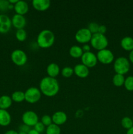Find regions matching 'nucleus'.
I'll return each mask as SVG.
<instances>
[{"label":"nucleus","mask_w":133,"mask_h":134,"mask_svg":"<svg viewBox=\"0 0 133 134\" xmlns=\"http://www.w3.org/2000/svg\"><path fill=\"white\" fill-rule=\"evenodd\" d=\"M39 89L43 94L48 97L55 96L59 90V84L56 78L44 77L40 81Z\"/></svg>","instance_id":"1"},{"label":"nucleus","mask_w":133,"mask_h":134,"mask_svg":"<svg viewBox=\"0 0 133 134\" xmlns=\"http://www.w3.org/2000/svg\"><path fill=\"white\" fill-rule=\"evenodd\" d=\"M55 41V35L50 30H43L40 31L37 38V43L39 47L43 48H48L52 47Z\"/></svg>","instance_id":"2"},{"label":"nucleus","mask_w":133,"mask_h":134,"mask_svg":"<svg viewBox=\"0 0 133 134\" xmlns=\"http://www.w3.org/2000/svg\"><path fill=\"white\" fill-rule=\"evenodd\" d=\"M113 69L117 74L124 75L130 70V62L123 56L117 58L113 63Z\"/></svg>","instance_id":"3"},{"label":"nucleus","mask_w":133,"mask_h":134,"mask_svg":"<svg viewBox=\"0 0 133 134\" xmlns=\"http://www.w3.org/2000/svg\"><path fill=\"white\" fill-rule=\"evenodd\" d=\"M90 43L95 49L101 51L105 49L108 47V40L105 35L97 33L92 35Z\"/></svg>","instance_id":"4"},{"label":"nucleus","mask_w":133,"mask_h":134,"mask_svg":"<svg viewBox=\"0 0 133 134\" xmlns=\"http://www.w3.org/2000/svg\"><path fill=\"white\" fill-rule=\"evenodd\" d=\"M42 93L37 87H29L25 92V100L29 103H35L41 98Z\"/></svg>","instance_id":"5"},{"label":"nucleus","mask_w":133,"mask_h":134,"mask_svg":"<svg viewBox=\"0 0 133 134\" xmlns=\"http://www.w3.org/2000/svg\"><path fill=\"white\" fill-rule=\"evenodd\" d=\"M11 60L15 65L22 66L27 61V56L26 52L21 49H16L12 52L10 55Z\"/></svg>","instance_id":"6"},{"label":"nucleus","mask_w":133,"mask_h":134,"mask_svg":"<svg viewBox=\"0 0 133 134\" xmlns=\"http://www.w3.org/2000/svg\"><path fill=\"white\" fill-rule=\"evenodd\" d=\"M98 61L103 64H110L113 62L114 60L113 53L108 48L98 51L96 54Z\"/></svg>","instance_id":"7"},{"label":"nucleus","mask_w":133,"mask_h":134,"mask_svg":"<svg viewBox=\"0 0 133 134\" xmlns=\"http://www.w3.org/2000/svg\"><path fill=\"white\" fill-rule=\"evenodd\" d=\"M75 39L80 43L86 44L90 42L92 37V34L87 27H83L76 31L75 34Z\"/></svg>","instance_id":"8"},{"label":"nucleus","mask_w":133,"mask_h":134,"mask_svg":"<svg viewBox=\"0 0 133 134\" xmlns=\"http://www.w3.org/2000/svg\"><path fill=\"white\" fill-rule=\"evenodd\" d=\"M22 120L23 124L31 127L34 126L39 122V116L34 111H27L22 115Z\"/></svg>","instance_id":"9"},{"label":"nucleus","mask_w":133,"mask_h":134,"mask_svg":"<svg viewBox=\"0 0 133 134\" xmlns=\"http://www.w3.org/2000/svg\"><path fill=\"white\" fill-rule=\"evenodd\" d=\"M81 61L82 64L85 65L88 68H93L96 65L98 60L96 55L89 51V52H83L81 57Z\"/></svg>","instance_id":"10"},{"label":"nucleus","mask_w":133,"mask_h":134,"mask_svg":"<svg viewBox=\"0 0 133 134\" xmlns=\"http://www.w3.org/2000/svg\"><path fill=\"white\" fill-rule=\"evenodd\" d=\"M12 26L11 19L9 16L0 14V34H7L10 31Z\"/></svg>","instance_id":"11"},{"label":"nucleus","mask_w":133,"mask_h":134,"mask_svg":"<svg viewBox=\"0 0 133 134\" xmlns=\"http://www.w3.org/2000/svg\"><path fill=\"white\" fill-rule=\"evenodd\" d=\"M12 25L17 30L24 29L26 25V19L23 15L15 14L11 19Z\"/></svg>","instance_id":"12"},{"label":"nucleus","mask_w":133,"mask_h":134,"mask_svg":"<svg viewBox=\"0 0 133 134\" xmlns=\"http://www.w3.org/2000/svg\"><path fill=\"white\" fill-rule=\"evenodd\" d=\"M52 122L53 124L57 126H61L65 124L67 120V115L65 112L58 111L55 112L52 116Z\"/></svg>","instance_id":"13"},{"label":"nucleus","mask_w":133,"mask_h":134,"mask_svg":"<svg viewBox=\"0 0 133 134\" xmlns=\"http://www.w3.org/2000/svg\"><path fill=\"white\" fill-rule=\"evenodd\" d=\"M74 73L80 78H86L89 74V69L87 67L82 64H77L73 68Z\"/></svg>","instance_id":"14"},{"label":"nucleus","mask_w":133,"mask_h":134,"mask_svg":"<svg viewBox=\"0 0 133 134\" xmlns=\"http://www.w3.org/2000/svg\"><path fill=\"white\" fill-rule=\"evenodd\" d=\"M14 9L16 14L24 15L28 12L29 5L26 1L23 0H18L17 3L14 5Z\"/></svg>","instance_id":"15"},{"label":"nucleus","mask_w":133,"mask_h":134,"mask_svg":"<svg viewBox=\"0 0 133 134\" xmlns=\"http://www.w3.org/2000/svg\"><path fill=\"white\" fill-rule=\"evenodd\" d=\"M32 5L36 10L44 11L50 7L51 3L50 0H33Z\"/></svg>","instance_id":"16"},{"label":"nucleus","mask_w":133,"mask_h":134,"mask_svg":"<svg viewBox=\"0 0 133 134\" xmlns=\"http://www.w3.org/2000/svg\"><path fill=\"white\" fill-rule=\"evenodd\" d=\"M46 72L48 77L56 78L60 72L59 66L56 63L52 62L48 65L46 68Z\"/></svg>","instance_id":"17"},{"label":"nucleus","mask_w":133,"mask_h":134,"mask_svg":"<svg viewBox=\"0 0 133 134\" xmlns=\"http://www.w3.org/2000/svg\"><path fill=\"white\" fill-rule=\"evenodd\" d=\"M11 122V116L7 110L0 109V126H7Z\"/></svg>","instance_id":"18"},{"label":"nucleus","mask_w":133,"mask_h":134,"mask_svg":"<svg viewBox=\"0 0 133 134\" xmlns=\"http://www.w3.org/2000/svg\"><path fill=\"white\" fill-rule=\"evenodd\" d=\"M121 46L126 51H132L133 50V38L131 37H124L121 40Z\"/></svg>","instance_id":"19"},{"label":"nucleus","mask_w":133,"mask_h":134,"mask_svg":"<svg viewBox=\"0 0 133 134\" xmlns=\"http://www.w3.org/2000/svg\"><path fill=\"white\" fill-rule=\"evenodd\" d=\"M13 103L11 97L8 95H3L0 97V109L7 110Z\"/></svg>","instance_id":"20"},{"label":"nucleus","mask_w":133,"mask_h":134,"mask_svg":"<svg viewBox=\"0 0 133 134\" xmlns=\"http://www.w3.org/2000/svg\"><path fill=\"white\" fill-rule=\"evenodd\" d=\"M83 54L82 47L78 45H73L69 49V54L74 58H78L82 57Z\"/></svg>","instance_id":"21"},{"label":"nucleus","mask_w":133,"mask_h":134,"mask_svg":"<svg viewBox=\"0 0 133 134\" xmlns=\"http://www.w3.org/2000/svg\"><path fill=\"white\" fill-rule=\"evenodd\" d=\"M11 98L13 102H16V103H20L25 100V92L20 90L14 92L12 94Z\"/></svg>","instance_id":"22"},{"label":"nucleus","mask_w":133,"mask_h":134,"mask_svg":"<svg viewBox=\"0 0 133 134\" xmlns=\"http://www.w3.org/2000/svg\"><path fill=\"white\" fill-rule=\"evenodd\" d=\"M125 78L124 75L121 74H117L114 75L112 78V82H113V85L117 87H120V86L124 85V82H125Z\"/></svg>","instance_id":"23"},{"label":"nucleus","mask_w":133,"mask_h":134,"mask_svg":"<svg viewBox=\"0 0 133 134\" xmlns=\"http://www.w3.org/2000/svg\"><path fill=\"white\" fill-rule=\"evenodd\" d=\"M46 134H61V128L59 126L52 123L46 129Z\"/></svg>","instance_id":"24"},{"label":"nucleus","mask_w":133,"mask_h":134,"mask_svg":"<svg viewBox=\"0 0 133 134\" xmlns=\"http://www.w3.org/2000/svg\"><path fill=\"white\" fill-rule=\"evenodd\" d=\"M121 124L123 128H124L125 129H126L127 130L133 127L132 119L131 118L129 117V116H125V117L121 119Z\"/></svg>","instance_id":"25"},{"label":"nucleus","mask_w":133,"mask_h":134,"mask_svg":"<svg viewBox=\"0 0 133 134\" xmlns=\"http://www.w3.org/2000/svg\"><path fill=\"white\" fill-rule=\"evenodd\" d=\"M15 35L18 41L20 42L24 41L27 38V32L24 29H20V30H16Z\"/></svg>","instance_id":"26"},{"label":"nucleus","mask_w":133,"mask_h":134,"mask_svg":"<svg viewBox=\"0 0 133 134\" xmlns=\"http://www.w3.org/2000/svg\"><path fill=\"white\" fill-rule=\"evenodd\" d=\"M124 86L128 91H133V76H129L125 78Z\"/></svg>","instance_id":"27"},{"label":"nucleus","mask_w":133,"mask_h":134,"mask_svg":"<svg viewBox=\"0 0 133 134\" xmlns=\"http://www.w3.org/2000/svg\"><path fill=\"white\" fill-rule=\"evenodd\" d=\"M61 74H62V75L64 77L69 78V77H70L74 74V69L71 67H64L62 69V70H61Z\"/></svg>","instance_id":"28"},{"label":"nucleus","mask_w":133,"mask_h":134,"mask_svg":"<svg viewBox=\"0 0 133 134\" xmlns=\"http://www.w3.org/2000/svg\"><path fill=\"white\" fill-rule=\"evenodd\" d=\"M14 8V5L9 3V1L6 0H0V10L1 11H5L8 9Z\"/></svg>","instance_id":"29"},{"label":"nucleus","mask_w":133,"mask_h":134,"mask_svg":"<svg viewBox=\"0 0 133 134\" xmlns=\"http://www.w3.org/2000/svg\"><path fill=\"white\" fill-rule=\"evenodd\" d=\"M99 24L96 23V22H91L88 25V27L87 28L89 30L90 32L92 34V35H93V34H97L98 31H99Z\"/></svg>","instance_id":"30"},{"label":"nucleus","mask_w":133,"mask_h":134,"mask_svg":"<svg viewBox=\"0 0 133 134\" xmlns=\"http://www.w3.org/2000/svg\"><path fill=\"white\" fill-rule=\"evenodd\" d=\"M41 122L44 124L45 126L48 127V126H50V124H52L53 123L52 122V117H51L50 115H44L42 116L41 118Z\"/></svg>","instance_id":"31"},{"label":"nucleus","mask_w":133,"mask_h":134,"mask_svg":"<svg viewBox=\"0 0 133 134\" xmlns=\"http://www.w3.org/2000/svg\"><path fill=\"white\" fill-rule=\"evenodd\" d=\"M33 127H34V129H35L37 132H38L39 133H43V132H44V130H45L46 126L41 122L39 121L35 126H34Z\"/></svg>","instance_id":"32"},{"label":"nucleus","mask_w":133,"mask_h":134,"mask_svg":"<svg viewBox=\"0 0 133 134\" xmlns=\"http://www.w3.org/2000/svg\"><path fill=\"white\" fill-rule=\"evenodd\" d=\"M30 130H31V127L28 126L24 124H22L18 128V132H23L27 133Z\"/></svg>","instance_id":"33"},{"label":"nucleus","mask_w":133,"mask_h":134,"mask_svg":"<svg viewBox=\"0 0 133 134\" xmlns=\"http://www.w3.org/2000/svg\"><path fill=\"white\" fill-rule=\"evenodd\" d=\"M106 30H107V28L104 25H99V31H98V33L104 35L105 33L106 32Z\"/></svg>","instance_id":"34"},{"label":"nucleus","mask_w":133,"mask_h":134,"mask_svg":"<svg viewBox=\"0 0 133 134\" xmlns=\"http://www.w3.org/2000/svg\"><path fill=\"white\" fill-rule=\"evenodd\" d=\"M82 51H83V52H89L90 50H91L90 45L89 44H87V43H86V44H83V45L82 46Z\"/></svg>","instance_id":"35"},{"label":"nucleus","mask_w":133,"mask_h":134,"mask_svg":"<svg viewBox=\"0 0 133 134\" xmlns=\"http://www.w3.org/2000/svg\"><path fill=\"white\" fill-rule=\"evenodd\" d=\"M4 134H18V132L17 131L13 130H10L7 131Z\"/></svg>","instance_id":"36"},{"label":"nucleus","mask_w":133,"mask_h":134,"mask_svg":"<svg viewBox=\"0 0 133 134\" xmlns=\"http://www.w3.org/2000/svg\"><path fill=\"white\" fill-rule=\"evenodd\" d=\"M129 61L133 64V50L129 52Z\"/></svg>","instance_id":"37"},{"label":"nucleus","mask_w":133,"mask_h":134,"mask_svg":"<svg viewBox=\"0 0 133 134\" xmlns=\"http://www.w3.org/2000/svg\"><path fill=\"white\" fill-rule=\"evenodd\" d=\"M27 134H40V133H39L38 132H37V131L33 128V129L30 130L29 131L28 133H27Z\"/></svg>","instance_id":"38"},{"label":"nucleus","mask_w":133,"mask_h":134,"mask_svg":"<svg viewBox=\"0 0 133 134\" xmlns=\"http://www.w3.org/2000/svg\"><path fill=\"white\" fill-rule=\"evenodd\" d=\"M126 134H133V127L132 128H130L129 130H128L126 131Z\"/></svg>","instance_id":"39"},{"label":"nucleus","mask_w":133,"mask_h":134,"mask_svg":"<svg viewBox=\"0 0 133 134\" xmlns=\"http://www.w3.org/2000/svg\"><path fill=\"white\" fill-rule=\"evenodd\" d=\"M18 132V134H27V133H26V132Z\"/></svg>","instance_id":"40"},{"label":"nucleus","mask_w":133,"mask_h":134,"mask_svg":"<svg viewBox=\"0 0 133 134\" xmlns=\"http://www.w3.org/2000/svg\"><path fill=\"white\" fill-rule=\"evenodd\" d=\"M132 121H133V117H132Z\"/></svg>","instance_id":"41"}]
</instances>
